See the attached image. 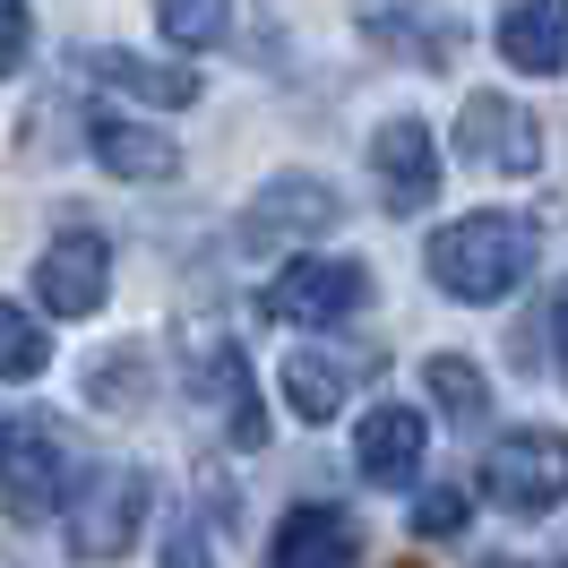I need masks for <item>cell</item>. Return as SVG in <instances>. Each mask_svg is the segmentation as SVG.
Wrapping results in <instances>:
<instances>
[{"instance_id":"cell-1","label":"cell","mask_w":568,"mask_h":568,"mask_svg":"<svg viewBox=\"0 0 568 568\" xmlns=\"http://www.w3.org/2000/svg\"><path fill=\"white\" fill-rule=\"evenodd\" d=\"M534 258H542V224L534 215H457V224H439L423 250L430 284L448 293V302H508L517 284L534 276Z\"/></svg>"},{"instance_id":"cell-2","label":"cell","mask_w":568,"mask_h":568,"mask_svg":"<svg viewBox=\"0 0 568 568\" xmlns=\"http://www.w3.org/2000/svg\"><path fill=\"white\" fill-rule=\"evenodd\" d=\"M70 439L52 414H18V423H0V508H9V526H43V517H61L70 508Z\"/></svg>"},{"instance_id":"cell-3","label":"cell","mask_w":568,"mask_h":568,"mask_svg":"<svg viewBox=\"0 0 568 568\" xmlns=\"http://www.w3.org/2000/svg\"><path fill=\"white\" fill-rule=\"evenodd\" d=\"M146 517H155V483H146L139 465H87L70 483V551L87 568L130 560V542H139Z\"/></svg>"},{"instance_id":"cell-4","label":"cell","mask_w":568,"mask_h":568,"mask_svg":"<svg viewBox=\"0 0 568 568\" xmlns=\"http://www.w3.org/2000/svg\"><path fill=\"white\" fill-rule=\"evenodd\" d=\"M483 499L491 508H508V517H551L568 499V430H542V423H526V430H499L491 448H483Z\"/></svg>"},{"instance_id":"cell-5","label":"cell","mask_w":568,"mask_h":568,"mask_svg":"<svg viewBox=\"0 0 568 568\" xmlns=\"http://www.w3.org/2000/svg\"><path fill=\"white\" fill-rule=\"evenodd\" d=\"M371 302V267L362 258H284L276 284L258 293V311L276 327H336Z\"/></svg>"},{"instance_id":"cell-6","label":"cell","mask_w":568,"mask_h":568,"mask_svg":"<svg viewBox=\"0 0 568 568\" xmlns=\"http://www.w3.org/2000/svg\"><path fill=\"white\" fill-rule=\"evenodd\" d=\"M181 379H190V405H199L233 448H267V414H258V396H250V362H242L233 336H190Z\"/></svg>"},{"instance_id":"cell-7","label":"cell","mask_w":568,"mask_h":568,"mask_svg":"<svg viewBox=\"0 0 568 568\" xmlns=\"http://www.w3.org/2000/svg\"><path fill=\"white\" fill-rule=\"evenodd\" d=\"M336 224H345V199H336L320 173H276L258 199H250L242 242H250V250H293V242H320V233H336Z\"/></svg>"},{"instance_id":"cell-8","label":"cell","mask_w":568,"mask_h":568,"mask_svg":"<svg viewBox=\"0 0 568 568\" xmlns=\"http://www.w3.org/2000/svg\"><path fill=\"white\" fill-rule=\"evenodd\" d=\"M457 146H465V164L526 181L534 164H542V121H534L517 95L483 87V95H465V112H457Z\"/></svg>"},{"instance_id":"cell-9","label":"cell","mask_w":568,"mask_h":568,"mask_svg":"<svg viewBox=\"0 0 568 568\" xmlns=\"http://www.w3.org/2000/svg\"><path fill=\"white\" fill-rule=\"evenodd\" d=\"M362 379H379L371 345H293L284 354V405H293V423H336L362 396Z\"/></svg>"},{"instance_id":"cell-10","label":"cell","mask_w":568,"mask_h":568,"mask_svg":"<svg viewBox=\"0 0 568 568\" xmlns=\"http://www.w3.org/2000/svg\"><path fill=\"white\" fill-rule=\"evenodd\" d=\"M36 293L52 320H95L112 293V250L104 233H87V224H70V233H52V250L36 258Z\"/></svg>"},{"instance_id":"cell-11","label":"cell","mask_w":568,"mask_h":568,"mask_svg":"<svg viewBox=\"0 0 568 568\" xmlns=\"http://www.w3.org/2000/svg\"><path fill=\"white\" fill-rule=\"evenodd\" d=\"M354 27H362L371 52L414 61V70H448V61H457V18H448V9H430V0H362Z\"/></svg>"},{"instance_id":"cell-12","label":"cell","mask_w":568,"mask_h":568,"mask_svg":"<svg viewBox=\"0 0 568 568\" xmlns=\"http://www.w3.org/2000/svg\"><path fill=\"white\" fill-rule=\"evenodd\" d=\"M371 181H379V207L388 215H423L439 199V146L414 112H396L379 121V139H371Z\"/></svg>"},{"instance_id":"cell-13","label":"cell","mask_w":568,"mask_h":568,"mask_svg":"<svg viewBox=\"0 0 568 568\" xmlns=\"http://www.w3.org/2000/svg\"><path fill=\"white\" fill-rule=\"evenodd\" d=\"M423 448H430V423L414 405H371L354 423V465H362V483H379V491H405L423 474Z\"/></svg>"},{"instance_id":"cell-14","label":"cell","mask_w":568,"mask_h":568,"mask_svg":"<svg viewBox=\"0 0 568 568\" xmlns=\"http://www.w3.org/2000/svg\"><path fill=\"white\" fill-rule=\"evenodd\" d=\"M78 78H87V87H112V95H130V104H155V112L199 104V70H181V61H139V52H121V43L78 52Z\"/></svg>"},{"instance_id":"cell-15","label":"cell","mask_w":568,"mask_h":568,"mask_svg":"<svg viewBox=\"0 0 568 568\" xmlns=\"http://www.w3.org/2000/svg\"><path fill=\"white\" fill-rule=\"evenodd\" d=\"M362 560V517L336 499H302L276 526V568H354Z\"/></svg>"},{"instance_id":"cell-16","label":"cell","mask_w":568,"mask_h":568,"mask_svg":"<svg viewBox=\"0 0 568 568\" xmlns=\"http://www.w3.org/2000/svg\"><path fill=\"white\" fill-rule=\"evenodd\" d=\"M499 61L526 78H568V0H508L499 9Z\"/></svg>"},{"instance_id":"cell-17","label":"cell","mask_w":568,"mask_h":568,"mask_svg":"<svg viewBox=\"0 0 568 568\" xmlns=\"http://www.w3.org/2000/svg\"><path fill=\"white\" fill-rule=\"evenodd\" d=\"M87 146L121 181H173L181 173V146L164 130H146V121H121V112H87Z\"/></svg>"},{"instance_id":"cell-18","label":"cell","mask_w":568,"mask_h":568,"mask_svg":"<svg viewBox=\"0 0 568 568\" xmlns=\"http://www.w3.org/2000/svg\"><path fill=\"white\" fill-rule=\"evenodd\" d=\"M423 388H430V405H439V423H457V430H474L483 414H491V379H483L465 354H430Z\"/></svg>"},{"instance_id":"cell-19","label":"cell","mask_w":568,"mask_h":568,"mask_svg":"<svg viewBox=\"0 0 568 568\" xmlns=\"http://www.w3.org/2000/svg\"><path fill=\"white\" fill-rule=\"evenodd\" d=\"M146 396H155V354H146V345H112V354L87 371V405H104V414H139Z\"/></svg>"},{"instance_id":"cell-20","label":"cell","mask_w":568,"mask_h":568,"mask_svg":"<svg viewBox=\"0 0 568 568\" xmlns=\"http://www.w3.org/2000/svg\"><path fill=\"white\" fill-rule=\"evenodd\" d=\"M155 9V27L181 43V52H207V43L233 36V0H146Z\"/></svg>"},{"instance_id":"cell-21","label":"cell","mask_w":568,"mask_h":568,"mask_svg":"<svg viewBox=\"0 0 568 568\" xmlns=\"http://www.w3.org/2000/svg\"><path fill=\"white\" fill-rule=\"evenodd\" d=\"M43 362H52L43 327L27 320L18 302H0V379H43Z\"/></svg>"},{"instance_id":"cell-22","label":"cell","mask_w":568,"mask_h":568,"mask_svg":"<svg viewBox=\"0 0 568 568\" xmlns=\"http://www.w3.org/2000/svg\"><path fill=\"white\" fill-rule=\"evenodd\" d=\"M164 568H215V517H181V526H164Z\"/></svg>"},{"instance_id":"cell-23","label":"cell","mask_w":568,"mask_h":568,"mask_svg":"<svg viewBox=\"0 0 568 568\" xmlns=\"http://www.w3.org/2000/svg\"><path fill=\"white\" fill-rule=\"evenodd\" d=\"M457 526H465V491H430V499H414V542H448Z\"/></svg>"},{"instance_id":"cell-24","label":"cell","mask_w":568,"mask_h":568,"mask_svg":"<svg viewBox=\"0 0 568 568\" xmlns=\"http://www.w3.org/2000/svg\"><path fill=\"white\" fill-rule=\"evenodd\" d=\"M27 61V0H0V78H18Z\"/></svg>"},{"instance_id":"cell-25","label":"cell","mask_w":568,"mask_h":568,"mask_svg":"<svg viewBox=\"0 0 568 568\" xmlns=\"http://www.w3.org/2000/svg\"><path fill=\"white\" fill-rule=\"evenodd\" d=\"M551 345H560V379H568V284H560V302H551Z\"/></svg>"},{"instance_id":"cell-26","label":"cell","mask_w":568,"mask_h":568,"mask_svg":"<svg viewBox=\"0 0 568 568\" xmlns=\"http://www.w3.org/2000/svg\"><path fill=\"white\" fill-rule=\"evenodd\" d=\"M474 568H560V560H517V551H499V560H474Z\"/></svg>"}]
</instances>
